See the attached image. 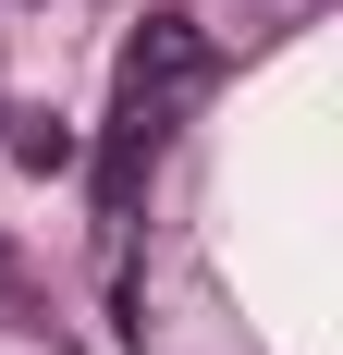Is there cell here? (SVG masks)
I'll use <instances>...</instances> for the list:
<instances>
[{"label":"cell","instance_id":"obj_1","mask_svg":"<svg viewBox=\"0 0 343 355\" xmlns=\"http://www.w3.org/2000/svg\"><path fill=\"white\" fill-rule=\"evenodd\" d=\"M208 73H221V62H208V37L184 25V12H147V25L123 37V110H147V123H172Z\"/></svg>","mask_w":343,"mask_h":355},{"label":"cell","instance_id":"obj_3","mask_svg":"<svg viewBox=\"0 0 343 355\" xmlns=\"http://www.w3.org/2000/svg\"><path fill=\"white\" fill-rule=\"evenodd\" d=\"M12 159L25 172H74V123L62 110H12Z\"/></svg>","mask_w":343,"mask_h":355},{"label":"cell","instance_id":"obj_2","mask_svg":"<svg viewBox=\"0 0 343 355\" xmlns=\"http://www.w3.org/2000/svg\"><path fill=\"white\" fill-rule=\"evenodd\" d=\"M147 159H160V123H147V110H123V123H110V147H99V209H110V220L135 209Z\"/></svg>","mask_w":343,"mask_h":355}]
</instances>
